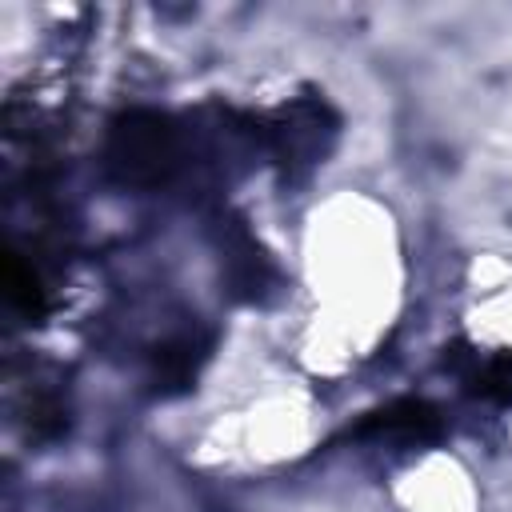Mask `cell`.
I'll return each instance as SVG.
<instances>
[{"mask_svg":"<svg viewBox=\"0 0 512 512\" xmlns=\"http://www.w3.org/2000/svg\"><path fill=\"white\" fill-rule=\"evenodd\" d=\"M180 132L168 116L136 108L112 120L108 128V144H104V164L112 172V180L128 184V188H156L168 184L180 168Z\"/></svg>","mask_w":512,"mask_h":512,"instance_id":"cell-1","label":"cell"},{"mask_svg":"<svg viewBox=\"0 0 512 512\" xmlns=\"http://www.w3.org/2000/svg\"><path fill=\"white\" fill-rule=\"evenodd\" d=\"M256 140L272 152V160L288 176H300L328 156V148L336 140V116L324 100H296V104L280 108L272 120H260Z\"/></svg>","mask_w":512,"mask_h":512,"instance_id":"cell-2","label":"cell"},{"mask_svg":"<svg viewBox=\"0 0 512 512\" xmlns=\"http://www.w3.org/2000/svg\"><path fill=\"white\" fill-rule=\"evenodd\" d=\"M444 432L440 412L428 400H392L368 412L348 436L352 440H392V444H428Z\"/></svg>","mask_w":512,"mask_h":512,"instance_id":"cell-3","label":"cell"},{"mask_svg":"<svg viewBox=\"0 0 512 512\" xmlns=\"http://www.w3.org/2000/svg\"><path fill=\"white\" fill-rule=\"evenodd\" d=\"M220 260H224V276H228L236 296L256 300L272 280V264H268L264 248L236 220L220 228Z\"/></svg>","mask_w":512,"mask_h":512,"instance_id":"cell-4","label":"cell"},{"mask_svg":"<svg viewBox=\"0 0 512 512\" xmlns=\"http://www.w3.org/2000/svg\"><path fill=\"white\" fill-rule=\"evenodd\" d=\"M208 340L204 336H176L152 352V384L160 392H184L196 384L204 360H208Z\"/></svg>","mask_w":512,"mask_h":512,"instance_id":"cell-5","label":"cell"},{"mask_svg":"<svg viewBox=\"0 0 512 512\" xmlns=\"http://www.w3.org/2000/svg\"><path fill=\"white\" fill-rule=\"evenodd\" d=\"M4 284H8V300H12L20 312H28V316H40V312H44L40 280H36V272L24 268L16 256H8V264H4Z\"/></svg>","mask_w":512,"mask_h":512,"instance_id":"cell-6","label":"cell"}]
</instances>
